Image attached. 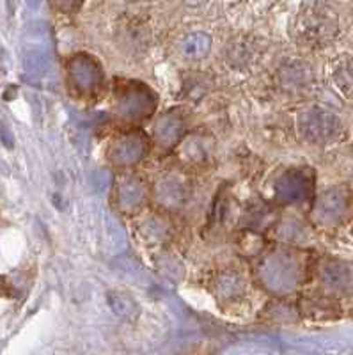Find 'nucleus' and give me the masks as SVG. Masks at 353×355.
<instances>
[{
  "label": "nucleus",
  "instance_id": "2",
  "mask_svg": "<svg viewBox=\"0 0 353 355\" xmlns=\"http://www.w3.org/2000/svg\"><path fill=\"white\" fill-rule=\"evenodd\" d=\"M116 114L130 123H141L157 110L158 96L151 87L137 80H121L114 89Z\"/></svg>",
  "mask_w": 353,
  "mask_h": 355
},
{
  "label": "nucleus",
  "instance_id": "6",
  "mask_svg": "<svg viewBox=\"0 0 353 355\" xmlns=\"http://www.w3.org/2000/svg\"><path fill=\"white\" fill-rule=\"evenodd\" d=\"M149 150V139L146 133L133 130V132L121 133L119 137L109 146V160L117 167L135 166L141 162Z\"/></svg>",
  "mask_w": 353,
  "mask_h": 355
},
{
  "label": "nucleus",
  "instance_id": "10",
  "mask_svg": "<svg viewBox=\"0 0 353 355\" xmlns=\"http://www.w3.org/2000/svg\"><path fill=\"white\" fill-rule=\"evenodd\" d=\"M190 189L187 182L178 174H167L162 176L155 187V196H157L158 205L167 208V210H176L189 201Z\"/></svg>",
  "mask_w": 353,
  "mask_h": 355
},
{
  "label": "nucleus",
  "instance_id": "11",
  "mask_svg": "<svg viewBox=\"0 0 353 355\" xmlns=\"http://www.w3.org/2000/svg\"><path fill=\"white\" fill-rule=\"evenodd\" d=\"M185 117L178 110H169L155 123V141L164 150H173L185 137Z\"/></svg>",
  "mask_w": 353,
  "mask_h": 355
},
{
  "label": "nucleus",
  "instance_id": "1",
  "mask_svg": "<svg viewBox=\"0 0 353 355\" xmlns=\"http://www.w3.org/2000/svg\"><path fill=\"white\" fill-rule=\"evenodd\" d=\"M257 281L275 295L291 293L302 281V261L288 249L272 250L257 265Z\"/></svg>",
  "mask_w": 353,
  "mask_h": 355
},
{
  "label": "nucleus",
  "instance_id": "13",
  "mask_svg": "<svg viewBox=\"0 0 353 355\" xmlns=\"http://www.w3.org/2000/svg\"><path fill=\"white\" fill-rule=\"evenodd\" d=\"M330 21L325 15H321L318 11H311L304 17H300V24H298V34H300L302 41L307 43H320V41L327 40L330 34Z\"/></svg>",
  "mask_w": 353,
  "mask_h": 355
},
{
  "label": "nucleus",
  "instance_id": "4",
  "mask_svg": "<svg viewBox=\"0 0 353 355\" xmlns=\"http://www.w3.org/2000/svg\"><path fill=\"white\" fill-rule=\"evenodd\" d=\"M298 130L302 137L314 144H327L341 132V121L336 114L329 112L320 107H313L300 114L298 117Z\"/></svg>",
  "mask_w": 353,
  "mask_h": 355
},
{
  "label": "nucleus",
  "instance_id": "14",
  "mask_svg": "<svg viewBox=\"0 0 353 355\" xmlns=\"http://www.w3.org/2000/svg\"><path fill=\"white\" fill-rule=\"evenodd\" d=\"M212 50V36L206 33H190L181 41V53L189 61H203Z\"/></svg>",
  "mask_w": 353,
  "mask_h": 355
},
{
  "label": "nucleus",
  "instance_id": "19",
  "mask_svg": "<svg viewBox=\"0 0 353 355\" xmlns=\"http://www.w3.org/2000/svg\"><path fill=\"white\" fill-rule=\"evenodd\" d=\"M181 2H183L185 6H190V8H197V6L206 4L208 0H181Z\"/></svg>",
  "mask_w": 353,
  "mask_h": 355
},
{
  "label": "nucleus",
  "instance_id": "16",
  "mask_svg": "<svg viewBox=\"0 0 353 355\" xmlns=\"http://www.w3.org/2000/svg\"><path fill=\"white\" fill-rule=\"evenodd\" d=\"M336 82L343 93L353 96V61L345 62L341 68L336 71Z\"/></svg>",
  "mask_w": 353,
  "mask_h": 355
},
{
  "label": "nucleus",
  "instance_id": "7",
  "mask_svg": "<svg viewBox=\"0 0 353 355\" xmlns=\"http://www.w3.org/2000/svg\"><path fill=\"white\" fill-rule=\"evenodd\" d=\"M350 208V192L343 187H334L325 190L316 199L313 208V217L321 226H336L345 218Z\"/></svg>",
  "mask_w": 353,
  "mask_h": 355
},
{
  "label": "nucleus",
  "instance_id": "3",
  "mask_svg": "<svg viewBox=\"0 0 353 355\" xmlns=\"http://www.w3.org/2000/svg\"><path fill=\"white\" fill-rule=\"evenodd\" d=\"M68 84L76 96H98L103 89V68L93 55L78 53L68 62Z\"/></svg>",
  "mask_w": 353,
  "mask_h": 355
},
{
  "label": "nucleus",
  "instance_id": "12",
  "mask_svg": "<svg viewBox=\"0 0 353 355\" xmlns=\"http://www.w3.org/2000/svg\"><path fill=\"white\" fill-rule=\"evenodd\" d=\"M178 151L180 157L187 162V164H205L209 160L213 151V142L209 141L206 135H199V133H192L189 137L178 144Z\"/></svg>",
  "mask_w": 353,
  "mask_h": 355
},
{
  "label": "nucleus",
  "instance_id": "5",
  "mask_svg": "<svg viewBox=\"0 0 353 355\" xmlns=\"http://www.w3.org/2000/svg\"><path fill=\"white\" fill-rule=\"evenodd\" d=\"M275 198L286 205H297L311 199L314 189V176L307 169H289L275 182Z\"/></svg>",
  "mask_w": 353,
  "mask_h": 355
},
{
  "label": "nucleus",
  "instance_id": "18",
  "mask_svg": "<svg viewBox=\"0 0 353 355\" xmlns=\"http://www.w3.org/2000/svg\"><path fill=\"white\" fill-rule=\"evenodd\" d=\"M52 4L60 12H75L82 8L84 0H52Z\"/></svg>",
  "mask_w": 353,
  "mask_h": 355
},
{
  "label": "nucleus",
  "instance_id": "8",
  "mask_svg": "<svg viewBox=\"0 0 353 355\" xmlns=\"http://www.w3.org/2000/svg\"><path fill=\"white\" fill-rule=\"evenodd\" d=\"M149 198L148 187L139 176H123L116 187V202L121 211L133 215L141 211Z\"/></svg>",
  "mask_w": 353,
  "mask_h": 355
},
{
  "label": "nucleus",
  "instance_id": "9",
  "mask_svg": "<svg viewBox=\"0 0 353 355\" xmlns=\"http://www.w3.org/2000/svg\"><path fill=\"white\" fill-rule=\"evenodd\" d=\"M320 281L334 293L353 291V266L341 259H327L320 266Z\"/></svg>",
  "mask_w": 353,
  "mask_h": 355
},
{
  "label": "nucleus",
  "instance_id": "15",
  "mask_svg": "<svg viewBox=\"0 0 353 355\" xmlns=\"http://www.w3.org/2000/svg\"><path fill=\"white\" fill-rule=\"evenodd\" d=\"M245 283L243 279L234 272H227V274L218 275L215 281V293L221 297L222 300H234L243 295Z\"/></svg>",
  "mask_w": 353,
  "mask_h": 355
},
{
  "label": "nucleus",
  "instance_id": "17",
  "mask_svg": "<svg viewBox=\"0 0 353 355\" xmlns=\"http://www.w3.org/2000/svg\"><path fill=\"white\" fill-rule=\"evenodd\" d=\"M270 214L272 211L266 208L265 205H257V206H250L247 214H245V218H249V226L250 230H259L261 226H265V222L270 218Z\"/></svg>",
  "mask_w": 353,
  "mask_h": 355
}]
</instances>
